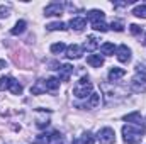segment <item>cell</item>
<instances>
[{
  "label": "cell",
  "instance_id": "1",
  "mask_svg": "<svg viewBox=\"0 0 146 144\" xmlns=\"http://www.w3.org/2000/svg\"><path fill=\"white\" fill-rule=\"evenodd\" d=\"M122 137L127 144H139L145 137V127L134 126V124H126L122 127Z\"/></svg>",
  "mask_w": 146,
  "mask_h": 144
},
{
  "label": "cell",
  "instance_id": "2",
  "mask_svg": "<svg viewBox=\"0 0 146 144\" xmlns=\"http://www.w3.org/2000/svg\"><path fill=\"white\" fill-rule=\"evenodd\" d=\"M94 85H92V81L88 80V76H82L76 83H75V87H73V95L76 97V98H87V97H90L94 92Z\"/></svg>",
  "mask_w": 146,
  "mask_h": 144
},
{
  "label": "cell",
  "instance_id": "3",
  "mask_svg": "<svg viewBox=\"0 0 146 144\" xmlns=\"http://www.w3.org/2000/svg\"><path fill=\"white\" fill-rule=\"evenodd\" d=\"M99 143L100 144H114L115 143V132L110 127H104L99 131Z\"/></svg>",
  "mask_w": 146,
  "mask_h": 144
},
{
  "label": "cell",
  "instance_id": "4",
  "mask_svg": "<svg viewBox=\"0 0 146 144\" xmlns=\"http://www.w3.org/2000/svg\"><path fill=\"white\" fill-rule=\"evenodd\" d=\"M61 14H63V3H60V2H51L44 9V15L46 17H53V15H58L60 17Z\"/></svg>",
  "mask_w": 146,
  "mask_h": 144
},
{
  "label": "cell",
  "instance_id": "5",
  "mask_svg": "<svg viewBox=\"0 0 146 144\" xmlns=\"http://www.w3.org/2000/svg\"><path fill=\"white\" fill-rule=\"evenodd\" d=\"M115 56L121 63H129L131 61V49L126 44H121L119 48H115Z\"/></svg>",
  "mask_w": 146,
  "mask_h": 144
},
{
  "label": "cell",
  "instance_id": "6",
  "mask_svg": "<svg viewBox=\"0 0 146 144\" xmlns=\"http://www.w3.org/2000/svg\"><path fill=\"white\" fill-rule=\"evenodd\" d=\"M131 85L136 92H146V76L141 73H136L131 80Z\"/></svg>",
  "mask_w": 146,
  "mask_h": 144
},
{
  "label": "cell",
  "instance_id": "7",
  "mask_svg": "<svg viewBox=\"0 0 146 144\" xmlns=\"http://www.w3.org/2000/svg\"><path fill=\"white\" fill-rule=\"evenodd\" d=\"M72 73H73L72 65H61V66H58V80H61V81H70Z\"/></svg>",
  "mask_w": 146,
  "mask_h": 144
},
{
  "label": "cell",
  "instance_id": "8",
  "mask_svg": "<svg viewBox=\"0 0 146 144\" xmlns=\"http://www.w3.org/2000/svg\"><path fill=\"white\" fill-rule=\"evenodd\" d=\"M82 53H83V48L78 46V44H72V46L66 48V58H70V59H78V58H82Z\"/></svg>",
  "mask_w": 146,
  "mask_h": 144
},
{
  "label": "cell",
  "instance_id": "9",
  "mask_svg": "<svg viewBox=\"0 0 146 144\" xmlns=\"http://www.w3.org/2000/svg\"><path fill=\"white\" fill-rule=\"evenodd\" d=\"M70 27L75 29L76 32H82L87 27V19H83V17H73L72 20H70Z\"/></svg>",
  "mask_w": 146,
  "mask_h": 144
},
{
  "label": "cell",
  "instance_id": "10",
  "mask_svg": "<svg viewBox=\"0 0 146 144\" xmlns=\"http://www.w3.org/2000/svg\"><path fill=\"white\" fill-rule=\"evenodd\" d=\"M124 120H126V122H129V124H134V126H143L141 112H131V114L124 115Z\"/></svg>",
  "mask_w": 146,
  "mask_h": 144
},
{
  "label": "cell",
  "instance_id": "11",
  "mask_svg": "<svg viewBox=\"0 0 146 144\" xmlns=\"http://www.w3.org/2000/svg\"><path fill=\"white\" fill-rule=\"evenodd\" d=\"M44 92H48L44 80H37L36 83L31 87V93H33V95H41V93H44Z\"/></svg>",
  "mask_w": 146,
  "mask_h": 144
},
{
  "label": "cell",
  "instance_id": "12",
  "mask_svg": "<svg viewBox=\"0 0 146 144\" xmlns=\"http://www.w3.org/2000/svg\"><path fill=\"white\" fill-rule=\"evenodd\" d=\"M87 17H88V19H90V22L94 24V22H100V20H104L106 14H104L102 10H97V9H94V10H90V12L87 14Z\"/></svg>",
  "mask_w": 146,
  "mask_h": 144
},
{
  "label": "cell",
  "instance_id": "13",
  "mask_svg": "<svg viewBox=\"0 0 146 144\" xmlns=\"http://www.w3.org/2000/svg\"><path fill=\"white\" fill-rule=\"evenodd\" d=\"M87 63H88L90 66H94V68H100V66L104 65V58H102L100 54H90V56L87 58Z\"/></svg>",
  "mask_w": 146,
  "mask_h": 144
},
{
  "label": "cell",
  "instance_id": "14",
  "mask_svg": "<svg viewBox=\"0 0 146 144\" xmlns=\"http://www.w3.org/2000/svg\"><path fill=\"white\" fill-rule=\"evenodd\" d=\"M124 75H126V70H122V68H119V66H114L109 71V80L110 81H117V80H121Z\"/></svg>",
  "mask_w": 146,
  "mask_h": 144
},
{
  "label": "cell",
  "instance_id": "15",
  "mask_svg": "<svg viewBox=\"0 0 146 144\" xmlns=\"http://www.w3.org/2000/svg\"><path fill=\"white\" fill-rule=\"evenodd\" d=\"M34 144H53V132H42V134H39L34 139Z\"/></svg>",
  "mask_w": 146,
  "mask_h": 144
},
{
  "label": "cell",
  "instance_id": "16",
  "mask_svg": "<svg viewBox=\"0 0 146 144\" xmlns=\"http://www.w3.org/2000/svg\"><path fill=\"white\" fill-rule=\"evenodd\" d=\"M97 48H99V39L95 36H88L87 41L83 42V49H87V51H94Z\"/></svg>",
  "mask_w": 146,
  "mask_h": 144
},
{
  "label": "cell",
  "instance_id": "17",
  "mask_svg": "<svg viewBox=\"0 0 146 144\" xmlns=\"http://www.w3.org/2000/svg\"><path fill=\"white\" fill-rule=\"evenodd\" d=\"M99 104H100V93H92L88 97V100L85 102L83 108H94V107H97Z\"/></svg>",
  "mask_w": 146,
  "mask_h": 144
},
{
  "label": "cell",
  "instance_id": "18",
  "mask_svg": "<svg viewBox=\"0 0 146 144\" xmlns=\"http://www.w3.org/2000/svg\"><path fill=\"white\" fill-rule=\"evenodd\" d=\"M15 81H17V80L12 78V76H2V78H0V90H10Z\"/></svg>",
  "mask_w": 146,
  "mask_h": 144
},
{
  "label": "cell",
  "instance_id": "19",
  "mask_svg": "<svg viewBox=\"0 0 146 144\" xmlns=\"http://www.w3.org/2000/svg\"><path fill=\"white\" fill-rule=\"evenodd\" d=\"M26 26H27L26 20H17L15 26L10 29V34H12V36H19V34H22V32L26 31Z\"/></svg>",
  "mask_w": 146,
  "mask_h": 144
},
{
  "label": "cell",
  "instance_id": "20",
  "mask_svg": "<svg viewBox=\"0 0 146 144\" xmlns=\"http://www.w3.org/2000/svg\"><path fill=\"white\" fill-rule=\"evenodd\" d=\"M46 81V90L48 92H56L58 88H60V80L58 78H48V80H44Z\"/></svg>",
  "mask_w": 146,
  "mask_h": 144
},
{
  "label": "cell",
  "instance_id": "21",
  "mask_svg": "<svg viewBox=\"0 0 146 144\" xmlns=\"http://www.w3.org/2000/svg\"><path fill=\"white\" fill-rule=\"evenodd\" d=\"M100 51H102V54H106V56H112V54L115 53V46H114L112 42H104V44L100 46Z\"/></svg>",
  "mask_w": 146,
  "mask_h": 144
},
{
  "label": "cell",
  "instance_id": "22",
  "mask_svg": "<svg viewBox=\"0 0 146 144\" xmlns=\"http://www.w3.org/2000/svg\"><path fill=\"white\" fill-rule=\"evenodd\" d=\"M133 14H134L136 17H139V19H146V3L136 5V7L133 9Z\"/></svg>",
  "mask_w": 146,
  "mask_h": 144
},
{
  "label": "cell",
  "instance_id": "23",
  "mask_svg": "<svg viewBox=\"0 0 146 144\" xmlns=\"http://www.w3.org/2000/svg\"><path fill=\"white\" fill-rule=\"evenodd\" d=\"M48 31H66V24L65 22H51L46 26Z\"/></svg>",
  "mask_w": 146,
  "mask_h": 144
},
{
  "label": "cell",
  "instance_id": "24",
  "mask_svg": "<svg viewBox=\"0 0 146 144\" xmlns=\"http://www.w3.org/2000/svg\"><path fill=\"white\" fill-rule=\"evenodd\" d=\"M65 49H66V46H65L63 42H54V44L51 46V53H53V54H61Z\"/></svg>",
  "mask_w": 146,
  "mask_h": 144
},
{
  "label": "cell",
  "instance_id": "25",
  "mask_svg": "<svg viewBox=\"0 0 146 144\" xmlns=\"http://www.w3.org/2000/svg\"><path fill=\"white\" fill-rule=\"evenodd\" d=\"M92 27H94L95 31H100V32H107V31H109V26H107L104 20H100V22H94Z\"/></svg>",
  "mask_w": 146,
  "mask_h": 144
},
{
  "label": "cell",
  "instance_id": "26",
  "mask_svg": "<svg viewBox=\"0 0 146 144\" xmlns=\"http://www.w3.org/2000/svg\"><path fill=\"white\" fill-rule=\"evenodd\" d=\"M80 139L83 144H95V137L92 136V132H83V136Z\"/></svg>",
  "mask_w": 146,
  "mask_h": 144
},
{
  "label": "cell",
  "instance_id": "27",
  "mask_svg": "<svg viewBox=\"0 0 146 144\" xmlns=\"http://www.w3.org/2000/svg\"><path fill=\"white\" fill-rule=\"evenodd\" d=\"M110 29L115 31V32H122V31H124V24H122L121 20H112V22H110Z\"/></svg>",
  "mask_w": 146,
  "mask_h": 144
},
{
  "label": "cell",
  "instance_id": "28",
  "mask_svg": "<svg viewBox=\"0 0 146 144\" xmlns=\"http://www.w3.org/2000/svg\"><path fill=\"white\" fill-rule=\"evenodd\" d=\"M129 31H131L133 36H139V34L143 32V27L138 26V24H131V26H129Z\"/></svg>",
  "mask_w": 146,
  "mask_h": 144
},
{
  "label": "cell",
  "instance_id": "29",
  "mask_svg": "<svg viewBox=\"0 0 146 144\" xmlns=\"http://www.w3.org/2000/svg\"><path fill=\"white\" fill-rule=\"evenodd\" d=\"M10 15V9L5 7V5H0V19H5Z\"/></svg>",
  "mask_w": 146,
  "mask_h": 144
},
{
  "label": "cell",
  "instance_id": "30",
  "mask_svg": "<svg viewBox=\"0 0 146 144\" xmlns=\"http://www.w3.org/2000/svg\"><path fill=\"white\" fill-rule=\"evenodd\" d=\"M5 66H7V61L5 59H0V70H3Z\"/></svg>",
  "mask_w": 146,
  "mask_h": 144
},
{
  "label": "cell",
  "instance_id": "31",
  "mask_svg": "<svg viewBox=\"0 0 146 144\" xmlns=\"http://www.w3.org/2000/svg\"><path fill=\"white\" fill-rule=\"evenodd\" d=\"M72 144H83V143H82V139H73Z\"/></svg>",
  "mask_w": 146,
  "mask_h": 144
}]
</instances>
